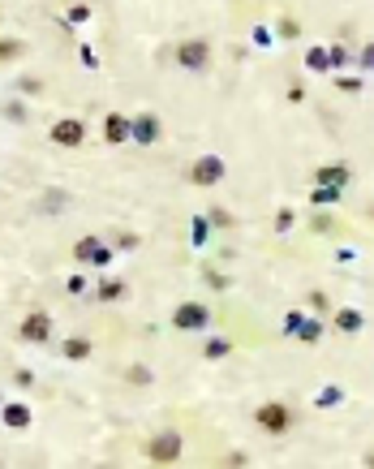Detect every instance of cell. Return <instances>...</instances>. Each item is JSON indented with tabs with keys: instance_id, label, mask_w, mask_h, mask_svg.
<instances>
[{
	"instance_id": "6da1fadb",
	"label": "cell",
	"mask_w": 374,
	"mask_h": 469,
	"mask_svg": "<svg viewBox=\"0 0 374 469\" xmlns=\"http://www.w3.org/2000/svg\"><path fill=\"white\" fill-rule=\"evenodd\" d=\"M254 422H258L262 435H284V431L293 427V413H288V405H280V400H267V405L254 409Z\"/></svg>"
},
{
	"instance_id": "7a4b0ae2",
	"label": "cell",
	"mask_w": 374,
	"mask_h": 469,
	"mask_svg": "<svg viewBox=\"0 0 374 469\" xmlns=\"http://www.w3.org/2000/svg\"><path fill=\"white\" fill-rule=\"evenodd\" d=\"M181 448H185L181 435L168 427V431H159V435L146 444V461H151V465H177V461H181Z\"/></svg>"
},
{
	"instance_id": "3957f363",
	"label": "cell",
	"mask_w": 374,
	"mask_h": 469,
	"mask_svg": "<svg viewBox=\"0 0 374 469\" xmlns=\"http://www.w3.org/2000/svg\"><path fill=\"white\" fill-rule=\"evenodd\" d=\"M177 65L189 74H206L211 69V43L206 39H185L177 43Z\"/></svg>"
},
{
	"instance_id": "277c9868",
	"label": "cell",
	"mask_w": 374,
	"mask_h": 469,
	"mask_svg": "<svg viewBox=\"0 0 374 469\" xmlns=\"http://www.w3.org/2000/svg\"><path fill=\"white\" fill-rule=\"evenodd\" d=\"M173 328H177V332H206V328H211V310H206L202 301H181V306L173 310Z\"/></svg>"
},
{
	"instance_id": "5b68a950",
	"label": "cell",
	"mask_w": 374,
	"mask_h": 469,
	"mask_svg": "<svg viewBox=\"0 0 374 469\" xmlns=\"http://www.w3.org/2000/svg\"><path fill=\"white\" fill-rule=\"evenodd\" d=\"M224 173H228V168H224L220 155H198L194 168H189V181L206 190V185H220V181H224Z\"/></svg>"
},
{
	"instance_id": "8992f818",
	"label": "cell",
	"mask_w": 374,
	"mask_h": 469,
	"mask_svg": "<svg viewBox=\"0 0 374 469\" xmlns=\"http://www.w3.org/2000/svg\"><path fill=\"white\" fill-rule=\"evenodd\" d=\"M47 138H52V146H69V151H74V146L86 142V125H82L78 117H61L57 125L47 129Z\"/></svg>"
},
{
	"instance_id": "52a82bcc",
	"label": "cell",
	"mask_w": 374,
	"mask_h": 469,
	"mask_svg": "<svg viewBox=\"0 0 374 469\" xmlns=\"http://www.w3.org/2000/svg\"><path fill=\"white\" fill-rule=\"evenodd\" d=\"M18 336L26 344H47L52 340V315L47 310H30V315L22 319V328H18Z\"/></svg>"
},
{
	"instance_id": "ba28073f",
	"label": "cell",
	"mask_w": 374,
	"mask_h": 469,
	"mask_svg": "<svg viewBox=\"0 0 374 469\" xmlns=\"http://www.w3.org/2000/svg\"><path fill=\"white\" fill-rule=\"evenodd\" d=\"M74 258H78V263H90V267H108L112 263V245L99 241V237H82L74 245Z\"/></svg>"
},
{
	"instance_id": "9c48e42d",
	"label": "cell",
	"mask_w": 374,
	"mask_h": 469,
	"mask_svg": "<svg viewBox=\"0 0 374 469\" xmlns=\"http://www.w3.org/2000/svg\"><path fill=\"white\" fill-rule=\"evenodd\" d=\"M155 138H159V117H155V112H138V117L129 121V142L151 146Z\"/></svg>"
},
{
	"instance_id": "30bf717a",
	"label": "cell",
	"mask_w": 374,
	"mask_h": 469,
	"mask_svg": "<svg viewBox=\"0 0 374 469\" xmlns=\"http://www.w3.org/2000/svg\"><path fill=\"white\" fill-rule=\"evenodd\" d=\"M310 181H314V185H336V190H344V185L353 181V168H349V164H323V168H314Z\"/></svg>"
},
{
	"instance_id": "8fae6325",
	"label": "cell",
	"mask_w": 374,
	"mask_h": 469,
	"mask_svg": "<svg viewBox=\"0 0 374 469\" xmlns=\"http://www.w3.org/2000/svg\"><path fill=\"white\" fill-rule=\"evenodd\" d=\"M103 142H108V146H125L129 142V117H121V112L103 117Z\"/></svg>"
},
{
	"instance_id": "7c38bea8",
	"label": "cell",
	"mask_w": 374,
	"mask_h": 469,
	"mask_svg": "<svg viewBox=\"0 0 374 469\" xmlns=\"http://www.w3.org/2000/svg\"><path fill=\"white\" fill-rule=\"evenodd\" d=\"M332 328L344 332V336H357V332L366 328V315H361L357 306H344V310H336V315H332Z\"/></svg>"
},
{
	"instance_id": "4fadbf2b",
	"label": "cell",
	"mask_w": 374,
	"mask_h": 469,
	"mask_svg": "<svg viewBox=\"0 0 374 469\" xmlns=\"http://www.w3.org/2000/svg\"><path fill=\"white\" fill-rule=\"evenodd\" d=\"M0 422L9 431H26L30 427V409L26 405H0Z\"/></svg>"
},
{
	"instance_id": "5bb4252c",
	"label": "cell",
	"mask_w": 374,
	"mask_h": 469,
	"mask_svg": "<svg viewBox=\"0 0 374 469\" xmlns=\"http://www.w3.org/2000/svg\"><path fill=\"white\" fill-rule=\"evenodd\" d=\"M125 293H129V280H121V276L99 280V289H95V297H99V301H121Z\"/></svg>"
},
{
	"instance_id": "9a60e30c",
	"label": "cell",
	"mask_w": 374,
	"mask_h": 469,
	"mask_svg": "<svg viewBox=\"0 0 374 469\" xmlns=\"http://www.w3.org/2000/svg\"><path fill=\"white\" fill-rule=\"evenodd\" d=\"M61 353H65V357H69V361H86V357H90V353H95V344H90V340H86V336H69V340H65V344H61Z\"/></svg>"
},
{
	"instance_id": "2e32d148",
	"label": "cell",
	"mask_w": 374,
	"mask_h": 469,
	"mask_svg": "<svg viewBox=\"0 0 374 469\" xmlns=\"http://www.w3.org/2000/svg\"><path fill=\"white\" fill-rule=\"evenodd\" d=\"M305 69H310V74H332V65H327V47H323V43H310V52H305Z\"/></svg>"
},
{
	"instance_id": "e0dca14e",
	"label": "cell",
	"mask_w": 374,
	"mask_h": 469,
	"mask_svg": "<svg viewBox=\"0 0 374 469\" xmlns=\"http://www.w3.org/2000/svg\"><path fill=\"white\" fill-rule=\"evenodd\" d=\"M301 344H318V340H323V323H318V319H301V328L293 332Z\"/></svg>"
},
{
	"instance_id": "ac0fdd59",
	"label": "cell",
	"mask_w": 374,
	"mask_h": 469,
	"mask_svg": "<svg viewBox=\"0 0 374 469\" xmlns=\"http://www.w3.org/2000/svg\"><path fill=\"white\" fill-rule=\"evenodd\" d=\"M340 400H344V388H340V383H327L323 392L314 396V405H318V409H336Z\"/></svg>"
},
{
	"instance_id": "d6986e66",
	"label": "cell",
	"mask_w": 374,
	"mask_h": 469,
	"mask_svg": "<svg viewBox=\"0 0 374 469\" xmlns=\"http://www.w3.org/2000/svg\"><path fill=\"white\" fill-rule=\"evenodd\" d=\"M202 353H206V361H220V357H228V353H233V344H228L224 336H211Z\"/></svg>"
},
{
	"instance_id": "ffe728a7",
	"label": "cell",
	"mask_w": 374,
	"mask_h": 469,
	"mask_svg": "<svg viewBox=\"0 0 374 469\" xmlns=\"http://www.w3.org/2000/svg\"><path fill=\"white\" fill-rule=\"evenodd\" d=\"M340 194H344V190H336V185H314L310 198H314L318 207H332V202H340Z\"/></svg>"
},
{
	"instance_id": "44dd1931",
	"label": "cell",
	"mask_w": 374,
	"mask_h": 469,
	"mask_svg": "<svg viewBox=\"0 0 374 469\" xmlns=\"http://www.w3.org/2000/svg\"><path fill=\"white\" fill-rule=\"evenodd\" d=\"M26 52V43L22 39H0V61H18Z\"/></svg>"
},
{
	"instance_id": "7402d4cb",
	"label": "cell",
	"mask_w": 374,
	"mask_h": 469,
	"mask_svg": "<svg viewBox=\"0 0 374 469\" xmlns=\"http://www.w3.org/2000/svg\"><path fill=\"white\" fill-rule=\"evenodd\" d=\"M327 65H332V74H340V69L349 65V52H344L340 43H332V47H327Z\"/></svg>"
},
{
	"instance_id": "603a6c76",
	"label": "cell",
	"mask_w": 374,
	"mask_h": 469,
	"mask_svg": "<svg viewBox=\"0 0 374 469\" xmlns=\"http://www.w3.org/2000/svg\"><path fill=\"white\" fill-rule=\"evenodd\" d=\"M336 86H340L344 95H361V91H366V82H361V78H336Z\"/></svg>"
},
{
	"instance_id": "cb8c5ba5",
	"label": "cell",
	"mask_w": 374,
	"mask_h": 469,
	"mask_svg": "<svg viewBox=\"0 0 374 469\" xmlns=\"http://www.w3.org/2000/svg\"><path fill=\"white\" fill-rule=\"evenodd\" d=\"M301 319H305L301 310H288V315H284V336H293V332L301 328Z\"/></svg>"
},
{
	"instance_id": "d4e9b609",
	"label": "cell",
	"mask_w": 374,
	"mask_h": 469,
	"mask_svg": "<svg viewBox=\"0 0 374 469\" xmlns=\"http://www.w3.org/2000/svg\"><path fill=\"white\" fill-rule=\"evenodd\" d=\"M293 220H297V212H288V207H284V212L276 216V233H288V228H293Z\"/></svg>"
},
{
	"instance_id": "484cf974",
	"label": "cell",
	"mask_w": 374,
	"mask_h": 469,
	"mask_svg": "<svg viewBox=\"0 0 374 469\" xmlns=\"http://www.w3.org/2000/svg\"><path fill=\"white\" fill-rule=\"evenodd\" d=\"M206 233H211V224H206V216H198V220H194V245H202Z\"/></svg>"
},
{
	"instance_id": "4316f807",
	"label": "cell",
	"mask_w": 374,
	"mask_h": 469,
	"mask_svg": "<svg viewBox=\"0 0 374 469\" xmlns=\"http://www.w3.org/2000/svg\"><path fill=\"white\" fill-rule=\"evenodd\" d=\"M206 280H211V289H228L233 280L224 276V272H216V267H206Z\"/></svg>"
},
{
	"instance_id": "83f0119b",
	"label": "cell",
	"mask_w": 374,
	"mask_h": 469,
	"mask_svg": "<svg viewBox=\"0 0 374 469\" xmlns=\"http://www.w3.org/2000/svg\"><path fill=\"white\" fill-rule=\"evenodd\" d=\"M211 224H216V228H228V224H233V216L224 212V207H216V212H211Z\"/></svg>"
},
{
	"instance_id": "f1b7e54d",
	"label": "cell",
	"mask_w": 374,
	"mask_h": 469,
	"mask_svg": "<svg viewBox=\"0 0 374 469\" xmlns=\"http://www.w3.org/2000/svg\"><path fill=\"white\" fill-rule=\"evenodd\" d=\"M361 69H366V74H374V43H366V47H361Z\"/></svg>"
},
{
	"instance_id": "f546056e",
	"label": "cell",
	"mask_w": 374,
	"mask_h": 469,
	"mask_svg": "<svg viewBox=\"0 0 374 469\" xmlns=\"http://www.w3.org/2000/svg\"><path fill=\"white\" fill-rule=\"evenodd\" d=\"M86 18H90V9H86V5H74V9L65 13V22H86Z\"/></svg>"
},
{
	"instance_id": "4dcf8cb0",
	"label": "cell",
	"mask_w": 374,
	"mask_h": 469,
	"mask_svg": "<svg viewBox=\"0 0 374 469\" xmlns=\"http://www.w3.org/2000/svg\"><path fill=\"white\" fill-rule=\"evenodd\" d=\"M129 383H151V371L146 366H129Z\"/></svg>"
},
{
	"instance_id": "1f68e13d",
	"label": "cell",
	"mask_w": 374,
	"mask_h": 469,
	"mask_svg": "<svg viewBox=\"0 0 374 469\" xmlns=\"http://www.w3.org/2000/svg\"><path fill=\"white\" fill-rule=\"evenodd\" d=\"M254 43H258V47H271V30H267V26H254Z\"/></svg>"
},
{
	"instance_id": "d6a6232c",
	"label": "cell",
	"mask_w": 374,
	"mask_h": 469,
	"mask_svg": "<svg viewBox=\"0 0 374 469\" xmlns=\"http://www.w3.org/2000/svg\"><path fill=\"white\" fill-rule=\"evenodd\" d=\"M5 117H9V121H22V117H26V108L13 99V103H5Z\"/></svg>"
},
{
	"instance_id": "836d02e7",
	"label": "cell",
	"mask_w": 374,
	"mask_h": 469,
	"mask_svg": "<svg viewBox=\"0 0 374 469\" xmlns=\"http://www.w3.org/2000/svg\"><path fill=\"white\" fill-rule=\"evenodd\" d=\"M65 289H69L74 297H78V293H86V276H69V284H65Z\"/></svg>"
},
{
	"instance_id": "e575fe53",
	"label": "cell",
	"mask_w": 374,
	"mask_h": 469,
	"mask_svg": "<svg viewBox=\"0 0 374 469\" xmlns=\"http://www.w3.org/2000/svg\"><path fill=\"white\" fill-rule=\"evenodd\" d=\"M280 35H284V39H297V22H293V18H284V22H280Z\"/></svg>"
},
{
	"instance_id": "d590c367",
	"label": "cell",
	"mask_w": 374,
	"mask_h": 469,
	"mask_svg": "<svg viewBox=\"0 0 374 469\" xmlns=\"http://www.w3.org/2000/svg\"><path fill=\"white\" fill-rule=\"evenodd\" d=\"M310 310H327V293H310Z\"/></svg>"
},
{
	"instance_id": "8d00e7d4",
	"label": "cell",
	"mask_w": 374,
	"mask_h": 469,
	"mask_svg": "<svg viewBox=\"0 0 374 469\" xmlns=\"http://www.w3.org/2000/svg\"><path fill=\"white\" fill-rule=\"evenodd\" d=\"M117 245H121V250H134V245H138V237H134V233H121V237H117Z\"/></svg>"
},
{
	"instance_id": "74e56055",
	"label": "cell",
	"mask_w": 374,
	"mask_h": 469,
	"mask_svg": "<svg viewBox=\"0 0 374 469\" xmlns=\"http://www.w3.org/2000/svg\"><path fill=\"white\" fill-rule=\"evenodd\" d=\"M22 95H39V82H35V78H22Z\"/></svg>"
},
{
	"instance_id": "f35d334b",
	"label": "cell",
	"mask_w": 374,
	"mask_h": 469,
	"mask_svg": "<svg viewBox=\"0 0 374 469\" xmlns=\"http://www.w3.org/2000/svg\"><path fill=\"white\" fill-rule=\"evenodd\" d=\"M13 379H18V388H30V383H35V375H30V371H18Z\"/></svg>"
}]
</instances>
